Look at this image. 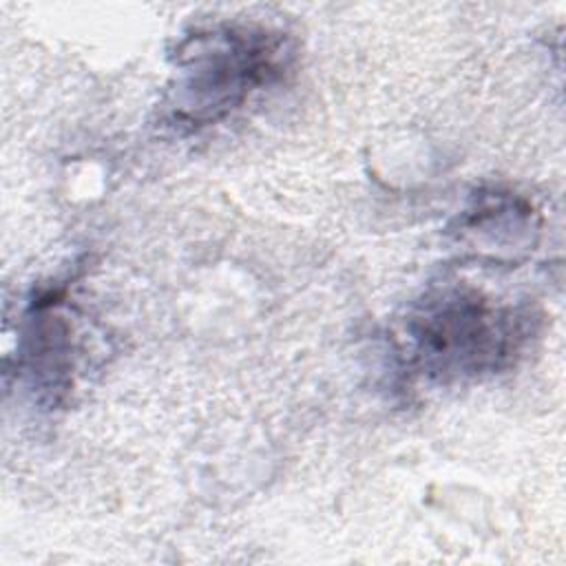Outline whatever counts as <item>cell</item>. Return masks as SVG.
I'll return each instance as SVG.
<instances>
[{
	"instance_id": "obj_2",
	"label": "cell",
	"mask_w": 566,
	"mask_h": 566,
	"mask_svg": "<svg viewBox=\"0 0 566 566\" xmlns=\"http://www.w3.org/2000/svg\"><path fill=\"white\" fill-rule=\"evenodd\" d=\"M413 358L422 371L451 378L495 371L522 338L511 310L471 292H444L407 323Z\"/></svg>"
},
{
	"instance_id": "obj_1",
	"label": "cell",
	"mask_w": 566,
	"mask_h": 566,
	"mask_svg": "<svg viewBox=\"0 0 566 566\" xmlns=\"http://www.w3.org/2000/svg\"><path fill=\"white\" fill-rule=\"evenodd\" d=\"M283 33L221 24L188 35L177 55L172 113L179 124L206 126L276 80L292 60Z\"/></svg>"
}]
</instances>
